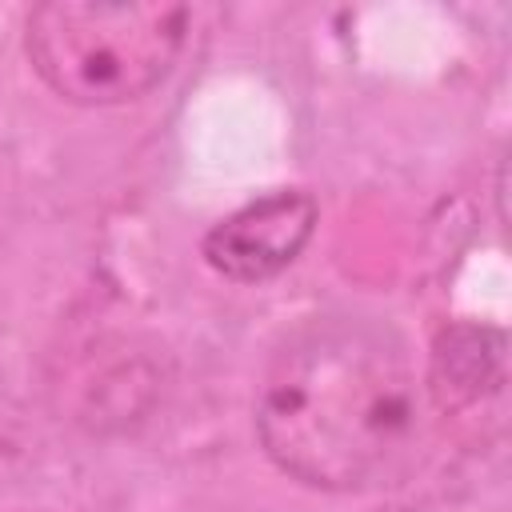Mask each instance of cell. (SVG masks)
Instances as JSON below:
<instances>
[{
  "instance_id": "6da1fadb",
  "label": "cell",
  "mask_w": 512,
  "mask_h": 512,
  "mask_svg": "<svg viewBox=\"0 0 512 512\" xmlns=\"http://www.w3.org/2000/svg\"><path fill=\"white\" fill-rule=\"evenodd\" d=\"M252 412L260 448L284 476L360 492L408 460L420 432V376L392 324L320 316L272 352Z\"/></svg>"
},
{
  "instance_id": "7a4b0ae2",
  "label": "cell",
  "mask_w": 512,
  "mask_h": 512,
  "mask_svg": "<svg viewBox=\"0 0 512 512\" xmlns=\"http://www.w3.org/2000/svg\"><path fill=\"white\" fill-rule=\"evenodd\" d=\"M188 24L192 12L164 0H48L28 12L24 52L60 100L116 108L172 76Z\"/></svg>"
},
{
  "instance_id": "3957f363",
  "label": "cell",
  "mask_w": 512,
  "mask_h": 512,
  "mask_svg": "<svg viewBox=\"0 0 512 512\" xmlns=\"http://www.w3.org/2000/svg\"><path fill=\"white\" fill-rule=\"evenodd\" d=\"M316 220L320 208L308 192L280 188L216 220L200 240V256L232 284H264L296 264L316 232Z\"/></svg>"
}]
</instances>
